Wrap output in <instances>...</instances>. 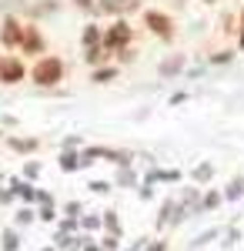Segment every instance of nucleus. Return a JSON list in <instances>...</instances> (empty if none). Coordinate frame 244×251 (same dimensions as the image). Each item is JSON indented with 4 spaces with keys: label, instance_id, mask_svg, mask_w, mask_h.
Instances as JSON below:
<instances>
[{
    "label": "nucleus",
    "instance_id": "obj_18",
    "mask_svg": "<svg viewBox=\"0 0 244 251\" xmlns=\"http://www.w3.org/2000/svg\"><path fill=\"white\" fill-rule=\"evenodd\" d=\"M111 77H114V67H104V71H97V74H94L97 84H104V80H111Z\"/></svg>",
    "mask_w": 244,
    "mask_h": 251
},
{
    "label": "nucleus",
    "instance_id": "obj_8",
    "mask_svg": "<svg viewBox=\"0 0 244 251\" xmlns=\"http://www.w3.org/2000/svg\"><path fill=\"white\" fill-rule=\"evenodd\" d=\"M181 67H184V54H174L171 60H164V64H161V74H164V77H171V74H177Z\"/></svg>",
    "mask_w": 244,
    "mask_h": 251
},
{
    "label": "nucleus",
    "instance_id": "obj_24",
    "mask_svg": "<svg viewBox=\"0 0 244 251\" xmlns=\"http://www.w3.org/2000/svg\"><path fill=\"white\" fill-rule=\"evenodd\" d=\"M67 214H71V218H77V214H80V204H77V201H71V204H67Z\"/></svg>",
    "mask_w": 244,
    "mask_h": 251
},
{
    "label": "nucleus",
    "instance_id": "obj_15",
    "mask_svg": "<svg viewBox=\"0 0 244 251\" xmlns=\"http://www.w3.org/2000/svg\"><path fill=\"white\" fill-rule=\"evenodd\" d=\"M227 60H234V50H221V54H214L211 64H227Z\"/></svg>",
    "mask_w": 244,
    "mask_h": 251
},
{
    "label": "nucleus",
    "instance_id": "obj_3",
    "mask_svg": "<svg viewBox=\"0 0 244 251\" xmlns=\"http://www.w3.org/2000/svg\"><path fill=\"white\" fill-rule=\"evenodd\" d=\"M127 40H131V27H127L124 20H117L111 30L104 34V44H107L111 50H121V47H127Z\"/></svg>",
    "mask_w": 244,
    "mask_h": 251
},
{
    "label": "nucleus",
    "instance_id": "obj_27",
    "mask_svg": "<svg viewBox=\"0 0 244 251\" xmlns=\"http://www.w3.org/2000/svg\"><path fill=\"white\" fill-rule=\"evenodd\" d=\"M77 7H91V0H74Z\"/></svg>",
    "mask_w": 244,
    "mask_h": 251
},
{
    "label": "nucleus",
    "instance_id": "obj_14",
    "mask_svg": "<svg viewBox=\"0 0 244 251\" xmlns=\"http://www.w3.org/2000/svg\"><path fill=\"white\" fill-rule=\"evenodd\" d=\"M238 194H244V177H234L227 184V198H238Z\"/></svg>",
    "mask_w": 244,
    "mask_h": 251
},
{
    "label": "nucleus",
    "instance_id": "obj_13",
    "mask_svg": "<svg viewBox=\"0 0 244 251\" xmlns=\"http://www.w3.org/2000/svg\"><path fill=\"white\" fill-rule=\"evenodd\" d=\"M211 174H214V164H197L194 168V181H211Z\"/></svg>",
    "mask_w": 244,
    "mask_h": 251
},
{
    "label": "nucleus",
    "instance_id": "obj_22",
    "mask_svg": "<svg viewBox=\"0 0 244 251\" xmlns=\"http://www.w3.org/2000/svg\"><path fill=\"white\" fill-rule=\"evenodd\" d=\"M30 218H34V211H27V208H24V211L17 214V221H20V225H27V221H30Z\"/></svg>",
    "mask_w": 244,
    "mask_h": 251
},
{
    "label": "nucleus",
    "instance_id": "obj_19",
    "mask_svg": "<svg viewBox=\"0 0 244 251\" xmlns=\"http://www.w3.org/2000/svg\"><path fill=\"white\" fill-rule=\"evenodd\" d=\"M91 191L104 194V191H111V184H107V181H91Z\"/></svg>",
    "mask_w": 244,
    "mask_h": 251
},
{
    "label": "nucleus",
    "instance_id": "obj_7",
    "mask_svg": "<svg viewBox=\"0 0 244 251\" xmlns=\"http://www.w3.org/2000/svg\"><path fill=\"white\" fill-rule=\"evenodd\" d=\"M84 164H91V161H87V157H77L74 151H67V154L60 157V168H64V171H74V168H84Z\"/></svg>",
    "mask_w": 244,
    "mask_h": 251
},
{
    "label": "nucleus",
    "instance_id": "obj_1",
    "mask_svg": "<svg viewBox=\"0 0 244 251\" xmlns=\"http://www.w3.org/2000/svg\"><path fill=\"white\" fill-rule=\"evenodd\" d=\"M60 74H64V64H60L57 57H44L37 67H34V80H37L40 87L57 84V80H60Z\"/></svg>",
    "mask_w": 244,
    "mask_h": 251
},
{
    "label": "nucleus",
    "instance_id": "obj_12",
    "mask_svg": "<svg viewBox=\"0 0 244 251\" xmlns=\"http://www.w3.org/2000/svg\"><path fill=\"white\" fill-rule=\"evenodd\" d=\"M84 44H87V47H97V44H100V27L91 24V27L84 30Z\"/></svg>",
    "mask_w": 244,
    "mask_h": 251
},
{
    "label": "nucleus",
    "instance_id": "obj_17",
    "mask_svg": "<svg viewBox=\"0 0 244 251\" xmlns=\"http://www.w3.org/2000/svg\"><path fill=\"white\" fill-rule=\"evenodd\" d=\"M238 47L244 50V7H241V17H238Z\"/></svg>",
    "mask_w": 244,
    "mask_h": 251
},
{
    "label": "nucleus",
    "instance_id": "obj_2",
    "mask_svg": "<svg viewBox=\"0 0 244 251\" xmlns=\"http://www.w3.org/2000/svg\"><path fill=\"white\" fill-rule=\"evenodd\" d=\"M144 24H147L157 37H164V40L174 37V24H171V17H168V14H161V10H147V14H144Z\"/></svg>",
    "mask_w": 244,
    "mask_h": 251
},
{
    "label": "nucleus",
    "instance_id": "obj_16",
    "mask_svg": "<svg viewBox=\"0 0 244 251\" xmlns=\"http://www.w3.org/2000/svg\"><path fill=\"white\" fill-rule=\"evenodd\" d=\"M3 248H7V251H17V234H14V231L3 234Z\"/></svg>",
    "mask_w": 244,
    "mask_h": 251
},
{
    "label": "nucleus",
    "instance_id": "obj_11",
    "mask_svg": "<svg viewBox=\"0 0 244 251\" xmlns=\"http://www.w3.org/2000/svg\"><path fill=\"white\" fill-rule=\"evenodd\" d=\"M10 148H14V151H34V148H37V141H34V137H14V141H10Z\"/></svg>",
    "mask_w": 244,
    "mask_h": 251
},
{
    "label": "nucleus",
    "instance_id": "obj_29",
    "mask_svg": "<svg viewBox=\"0 0 244 251\" xmlns=\"http://www.w3.org/2000/svg\"><path fill=\"white\" fill-rule=\"evenodd\" d=\"M204 3H218V0H204Z\"/></svg>",
    "mask_w": 244,
    "mask_h": 251
},
{
    "label": "nucleus",
    "instance_id": "obj_23",
    "mask_svg": "<svg viewBox=\"0 0 244 251\" xmlns=\"http://www.w3.org/2000/svg\"><path fill=\"white\" fill-rule=\"evenodd\" d=\"M104 221H107V228H111V231H117V218H114V211H107V218H104Z\"/></svg>",
    "mask_w": 244,
    "mask_h": 251
},
{
    "label": "nucleus",
    "instance_id": "obj_4",
    "mask_svg": "<svg viewBox=\"0 0 244 251\" xmlns=\"http://www.w3.org/2000/svg\"><path fill=\"white\" fill-rule=\"evenodd\" d=\"M0 80L3 84H17V80H24V64L14 57H0Z\"/></svg>",
    "mask_w": 244,
    "mask_h": 251
},
{
    "label": "nucleus",
    "instance_id": "obj_6",
    "mask_svg": "<svg viewBox=\"0 0 244 251\" xmlns=\"http://www.w3.org/2000/svg\"><path fill=\"white\" fill-rule=\"evenodd\" d=\"M20 47H24V54H40V50H44V40H40V34L34 30V27H27V30H24V40H20Z\"/></svg>",
    "mask_w": 244,
    "mask_h": 251
},
{
    "label": "nucleus",
    "instance_id": "obj_20",
    "mask_svg": "<svg viewBox=\"0 0 244 251\" xmlns=\"http://www.w3.org/2000/svg\"><path fill=\"white\" fill-rule=\"evenodd\" d=\"M204 204H207V208H214V204H221V194H218V191H211V194L204 198Z\"/></svg>",
    "mask_w": 244,
    "mask_h": 251
},
{
    "label": "nucleus",
    "instance_id": "obj_26",
    "mask_svg": "<svg viewBox=\"0 0 244 251\" xmlns=\"http://www.w3.org/2000/svg\"><path fill=\"white\" fill-rule=\"evenodd\" d=\"M121 184H134V174L131 171H121Z\"/></svg>",
    "mask_w": 244,
    "mask_h": 251
},
{
    "label": "nucleus",
    "instance_id": "obj_5",
    "mask_svg": "<svg viewBox=\"0 0 244 251\" xmlns=\"http://www.w3.org/2000/svg\"><path fill=\"white\" fill-rule=\"evenodd\" d=\"M24 30H27V27H20L14 17H7V20H3V30H0V40H3L7 47H14V44L24 40Z\"/></svg>",
    "mask_w": 244,
    "mask_h": 251
},
{
    "label": "nucleus",
    "instance_id": "obj_9",
    "mask_svg": "<svg viewBox=\"0 0 244 251\" xmlns=\"http://www.w3.org/2000/svg\"><path fill=\"white\" fill-rule=\"evenodd\" d=\"M10 188H14V194H20L24 201H30V198H37V191H34V188H30L27 181H20V177H14V181H10Z\"/></svg>",
    "mask_w": 244,
    "mask_h": 251
},
{
    "label": "nucleus",
    "instance_id": "obj_30",
    "mask_svg": "<svg viewBox=\"0 0 244 251\" xmlns=\"http://www.w3.org/2000/svg\"><path fill=\"white\" fill-rule=\"evenodd\" d=\"M44 251H50V248H44Z\"/></svg>",
    "mask_w": 244,
    "mask_h": 251
},
{
    "label": "nucleus",
    "instance_id": "obj_28",
    "mask_svg": "<svg viewBox=\"0 0 244 251\" xmlns=\"http://www.w3.org/2000/svg\"><path fill=\"white\" fill-rule=\"evenodd\" d=\"M147 251H164V245H150V248Z\"/></svg>",
    "mask_w": 244,
    "mask_h": 251
},
{
    "label": "nucleus",
    "instance_id": "obj_25",
    "mask_svg": "<svg viewBox=\"0 0 244 251\" xmlns=\"http://www.w3.org/2000/svg\"><path fill=\"white\" fill-rule=\"evenodd\" d=\"M37 171H40L37 164H27V168H24V174H27V177H37Z\"/></svg>",
    "mask_w": 244,
    "mask_h": 251
},
{
    "label": "nucleus",
    "instance_id": "obj_21",
    "mask_svg": "<svg viewBox=\"0 0 244 251\" xmlns=\"http://www.w3.org/2000/svg\"><path fill=\"white\" fill-rule=\"evenodd\" d=\"M44 221H54V204H44V211H40Z\"/></svg>",
    "mask_w": 244,
    "mask_h": 251
},
{
    "label": "nucleus",
    "instance_id": "obj_10",
    "mask_svg": "<svg viewBox=\"0 0 244 251\" xmlns=\"http://www.w3.org/2000/svg\"><path fill=\"white\" fill-rule=\"evenodd\" d=\"M107 54H111V47H107V44L87 47V60H91V64H100V60H107Z\"/></svg>",
    "mask_w": 244,
    "mask_h": 251
}]
</instances>
